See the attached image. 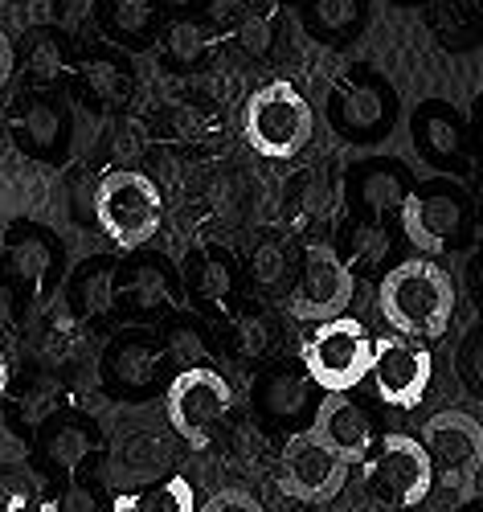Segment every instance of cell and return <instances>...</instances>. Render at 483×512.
I'll list each match as a JSON object with an SVG mask.
<instances>
[{
    "label": "cell",
    "mask_w": 483,
    "mask_h": 512,
    "mask_svg": "<svg viewBox=\"0 0 483 512\" xmlns=\"http://www.w3.org/2000/svg\"><path fill=\"white\" fill-rule=\"evenodd\" d=\"M369 361H373V336L353 316L324 320L303 340V373L312 377L320 394H353L369 377Z\"/></svg>",
    "instance_id": "6"
},
{
    "label": "cell",
    "mask_w": 483,
    "mask_h": 512,
    "mask_svg": "<svg viewBox=\"0 0 483 512\" xmlns=\"http://www.w3.org/2000/svg\"><path fill=\"white\" fill-rule=\"evenodd\" d=\"M164 340L148 328H123L107 340V349L99 357V381L111 398H144L156 390V381L164 373Z\"/></svg>",
    "instance_id": "12"
},
{
    "label": "cell",
    "mask_w": 483,
    "mask_h": 512,
    "mask_svg": "<svg viewBox=\"0 0 483 512\" xmlns=\"http://www.w3.org/2000/svg\"><path fill=\"white\" fill-rule=\"evenodd\" d=\"M369 463V496L389 508H414L434 488V467L414 435H385Z\"/></svg>",
    "instance_id": "9"
},
{
    "label": "cell",
    "mask_w": 483,
    "mask_h": 512,
    "mask_svg": "<svg viewBox=\"0 0 483 512\" xmlns=\"http://www.w3.org/2000/svg\"><path fill=\"white\" fill-rule=\"evenodd\" d=\"M389 226L385 222H365V218H353L344 226L340 234V250H336V259L348 267V275H377L389 259Z\"/></svg>",
    "instance_id": "27"
},
{
    "label": "cell",
    "mask_w": 483,
    "mask_h": 512,
    "mask_svg": "<svg viewBox=\"0 0 483 512\" xmlns=\"http://www.w3.org/2000/svg\"><path fill=\"white\" fill-rule=\"evenodd\" d=\"M160 0H95V21L111 46L144 50L160 25Z\"/></svg>",
    "instance_id": "23"
},
{
    "label": "cell",
    "mask_w": 483,
    "mask_h": 512,
    "mask_svg": "<svg viewBox=\"0 0 483 512\" xmlns=\"http://www.w3.org/2000/svg\"><path fill=\"white\" fill-rule=\"evenodd\" d=\"M459 512H483V504H479V500H467V504H463Z\"/></svg>",
    "instance_id": "44"
},
{
    "label": "cell",
    "mask_w": 483,
    "mask_h": 512,
    "mask_svg": "<svg viewBox=\"0 0 483 512\" xmlns=\"http://www.w3.org/2000/svg\"><path fill=\"white\" fill-rule=\"evenodd\" d=\"M410 136H414L418 156L430 168H438V173H447V177L471 173V127L459 107H451L443 99L418 103L410 115Z\"/></svg>",
    "instance_id": "14"
},
{
    "label": "cell",
    "mask_w": 483,
    "mask_h": 512,
    "mask_svg": "<svg viewBox=\"0 0 483 512\" xmlns=\"http://www.w3.org/2000/svg\"><path fill=\"white\" fill-rule=\"evenodd\" d=\"M402 234L422 254H443L455 250L471 230V193L451 177H430L414 181L402 209Z\"/></svg>",
    "instance_id": "5"
},
{
    "label": "cell",
    "mask_w": 483,
    "mask_h": 512,
    "mask_svg": "<svg viewBox=\"0 0 483 512\" xmlns=\"http://www.w3.org/2000/svg\"><path fill=\"white\" fill-rule=\"evenodd\" d=\"M9 386H13V369H9L5 349H0V406H5V398H9Z\"/></svg>",
    "instance_id": "43"
},
{
    "label": "cell",
    "mask_w": 483,
    "mask_h": 512,
    "mask_svg": "<svg viewBox=\"0 0 483 512\" xmlns=\"http://www.w3.org/2000/svg\"><path fill=\"white\" fill-rule=\"evenodd\" d=\"M111 283H115V259L95 254L70 271L66 279V308L74 320H99L111 312Z\"/></svg>",
    "instance_id": "24"
},
{
    "label": "cell",
    "mask_w": 483,
    "mask_h": 512,
    "mask_svg": "<svg viewBox=\"0 0 483 512\" xmlns=\"http://www.w3.org/2000/svg\"><path fill=\"white\" fill-rule=\"evenodd\" d=\"M230 406H234L230 381L209 365L177 369V377H172L164 390V414L172 422V431L189 447H205L209 431L230 414Z\"/></svg>",
    "instance_id": "7"
},
{
    "label": "cell",
    "mask_w": 483,
    "mask_h": 512,
    "mask_svg": "<svg viewBox=\"0 0 483 512\" xmlns=\"http://www.w3.org/2000/svg\"><path fill=\"white\" fill-rule=\"evenodd\" d=\"M123 459L131 463V472H148V467H156V459H164V451L156 447V439L148 431H136L123 443Z\"/></svg>",
    "instance_id": "36"
},
{
    "label": "cell",
    "mask_w": 483,
    "mask_h": 512,
    "mask_svg": "<svg viewBox=\"0 0 483 512\" xmlns=\"http://www.w3.org/2000/svg\"><path fill=\"white\" fill-rule=\"evenodd\" d=\"M254 406L267 414L279 426H291L295 431H307L303 422L316 418L320 406V390L312 386V377L303 373V365H275L271 373H262V381L254 386Z\"/></svg>",
    "instance_id": "20"
},
{
    "label": "cell",
    "mask_w": 483,
    "mask_h": 512,
    "mask_svg": "<svg viewBox=\"0 0 483 512\" xmlns=\"http://www.w3.org/2000/svg\"><path fill=\"white\" fill-rule=\"evenodd\" d=\"M201 512H262V504L250 496V492H238V488H230V492H217Z\"/></svg>",
    "instance_id": "38"
},
{
    "label": "cell",
    "mask_w": 483,
    "mask_h": 512,
    "mask_svg": "<svg viewBox=\"0 0 483 512\" xmlns=\"http://www.w3.org/2000/svg\"><path fill=\"white\" fill-rule=\"evenodd\" d=\"M164 222V201L152 177L119 168L95 185V226L123 250H144Z\"/></svg>",
    "instance_id": "3"
},
{
    "label": "cell",
    "mask_w": 483,
    "mask_h": 512,
    "mask_svg": "<svg viewBox=\"0 0 483 512\" xmlns=\"http://www.w3.org/2000/svg\"><path fill=\"white\" fill-rule=\"evenodd\" d=\"M398 111H402V103H398L393 82L365 62L340 70L324 95V119L348 144L385 140L393 132V123H398Z\"/></svg>",
    "instance_id": "2"
},
{
    "label": "cell",
    "mask_w": 483,
    "mask_h": 512,
    "mask_svg": "<svg viewBox=\"0 0 483 512\" xmlns=\"http://www.w3.org/2000/svg\"><path fill=\"white\" fill-rule=\"evenodd\" d=\"M13 66H17V54H13V41L5 37V29H0V91H5V82L13 78Z\"/></svg>",
    "instance_id": "41"
},
{
    "label": "cell",
    "mask_w": 483,
    "mask_h": 512,
    "mask_svg": "<svg viewBox=\"0 0 483 512\" xmlns=\"http://www.w3.org/2000/svg\"><path fill=\"white\" fill-rule=\"evenodd\" d=\"M287 197H291V209H295V218L303 226L328 222L332 209H336V185H332V177L324 173V168H307V173H299L291 181Z\"/></svg>",
    "instance_id": "28"
},
{
    "label": "cell",
    "mask_w": 483,
    "mask_h": 512,
    "mask_svg": "<svg viewBox=\"0 0 483 512\" xmlns=\"http://www.w3.org/2000/svg\"><path fill=\"white\" fill-rule=\"evenodd\" d=\"M410 189L414 173L398 156H369L348 168V201L365 222H385L389 213H398Z\"/></svg>",
    "instance_id": "18"
},
{
    "label": "cell",
    "mask_w": 483,
    "mask_h": 512,
    "mask_svg": "<svg viewBox=\"0 0 483 512\" xmlns=\"http://www.w3.org/2000/svg\"><path fill=\"white\" fill-rule=\"evenodd\" d=\"M17 5H25V0H17Z\"/></svg>",
    "instance_id": "46"
},
{
    "label": "cell",
    "mask_w": 483,
    "mask_h": 512,
    "mask_svg": "<svg viewBox=\"0 0 483 512\" xmlns=\"http://www.w3.org/2000/svg\"><path fill=\"white\" fill-rule=\"evenodd\" d=\"M418 443L434 467V476H443L447 484H459L483 459V426L463 410H443L426 418Z\"/></svg>",
    "instance_id": "16"
},
{
    "label": "cell",
    "mask_w": 483,
    "mask_h": 512,
    "mask_svg": "<svg viewBox=\"0 0 483 512\" xmlns=\"http://www.w3.org/2000/svg\"><path fill=\"white\" fill-rule=\"evenodd\" d=\"M25 74L33 78V87H50V82L62 74V50H58V41L46 29H37L29 37V46H25Z\"/></svg>",
    "instance_id": "32"
},
{
    "label": "cell",
    "mask_w": 483,
    "mask_h": 512,
    "mask_svg": "<svg viewBox=\"0 0 483 512\" xmlns=\"http://www.w3.org/2000/svg\"><path fill=\"white\" fill-rule=\"evenodd\" d=\"M307 431H312L344 467L348 463H365L381 443L373 414L361 402H353V394H328L316 406V418H312Z\"/></svg>",
    "instance_id": "17"
},
{
    "label": "cell",
    "mask_w": 483,
    "mask_h": 512,
    "mask_svg": "<svg viewBox=\"0 0 483 512\" xmlns=\"http://www.w3.org/2000/svg\"><path fill=\"white\" fill-rule=\"evenodd\" d=\"M37 443H41V455H46L54 467H62L66 476L82 472L86 459L95 455L99 447V426L82 414H50L46 422L37 426Z\"/></svg>",
    "instance_id": "22"
},
{
    "label": "cell",
    "mask_w": 483,
    "mask_h": 512,
    "mask_svg": "<svg viewBox=\"0 0 483 512\" xmlns=\"http://www.w3.org/2000/svg\"><path fill=\"white\" fill-rule=\"evenodd\" d=\"M185 287L197 295L201 304H222L226 295L234 291V279H238V267L230 259V250L222 246H197L185 254Z\"/></svg>",
    "instance_id": "26"
},
{
    "label": "cell",
    "mask_w": 483,
    "mask_h": 512,
    "mask_svg": "<svg viewBox=\"0 0 483 512\" xmlns=\"http://www.w3.org/2000/svg\"><path fill=\"white\" fill-rule=\"evenodd\" d=\"M62 512H103V496L91 484H70L62 496Z\"/></svg>",
    "instance_id": "37"
},
{
    "label": "cell",
    "mask_w": 483,
    "mask_h": 512,
    "mask_svg": "<svg viewBox=\"0 0 483 512\" xmlns=\"http://www.w3.org/2000/svg\"><path fill=\"white\" fill-rule=\"evenodd\" d=\"M111 312L123 320H164L177 312V279L160 254L131 250L123 263H115Z\"/></svg>",
    "instance_id": "11"
},
{
    "label": "cell",
    "mask_w": 483,
    "mask_h": 512,
    "mask_svg": "<svg viewBox=\"0 0 483 512\" xmlns=\"http://www.w3.org/2000/svg\"><path fill=\"white\" fill-rule=\"evenodd\" d=\"M177 353V365L181 369H189V365H197V357H201V340L193 336V332H172V349L164 345V357H172Z\"/></svg>",
    "instance_id": "39"
},
{
    "label": "cell",
    "mask_w": 483,
    "mask_h": 512,
    "mask_svg": "<svg viewBox=\"0 0 483 512\" xmlns=\"http://www.w3.org/2000/svg\"><path fill=\"white\" fill-rule=\"evenodd\" d=\"M353 291H357V279L348 275V267L336 259V250L312 242L299 259V275H295V287L287 295V312L295 320L324 324V320L348 316Z\"/></svg>",
    "instance_id": "10"
},
{
    "label": "cell",
    "mask_w": 483,
    "mask_h": 512,
    "mask_svg": "<svg viewBox=\"0 0 483 512\" xmlns=\"http://www.w3.org/2000/svg\"><path fill=\"white\" fill-rule=\"evenodd\" d=\"M246 271L258 287H279L291 271V242H283L279 234H262L250 250V259H246Z\"/></svg>",
    "instance_id": "29"
},
{
    "label": "cell",
    "mask_w": 483,
    "mask_h": 512,
    "mask_svg": "<svg viewBox=\"0 0 483 512\" xmlns=\"http://www.w3.org/2000/svg\"><path fill=\"white\" fill-rule=\"evenodd\" d=\"M377 308L398 336L438 340L455 316V283L434 259H402L385 271Z\"/></svg>",
    "instance_id": "1"
},
{
    "label": "cell",
    "mask_w": 483,
    "mask_h": 512,
    "mask_svg": "<svg viewBox=\"0 0 483 512\" xmlns=\"http://www.w3.org/2000/svg\"><path fill=\"white\" fill-rule=\"evenodd\" d=\"M74 74H78V91L86 95V103H95L99 111H119L136 95V70L115 50L86 54Z\"/></svg>",
    "instance_id": "21"
},
{
    "label": "cell",
    "mask_w": 483,
    "mask_h": 512,
    "mask_svg": "<svg viewBox=\"0 0 483 512\" xmlns=\"http://www.w3.org/2000/svg\"><path fill=\"white\" fill-rule=\"evenodd\" d=\"M0 254H5V275L17 283L21 295H29V300L50 295L54 283L62 279V246H58L54 230L37 226V222L9 226L5 242H0Z\"/></svg>",
    "instance_id": "15"
},
{
    "label": "cell",
    "mask_w": 483,
    "mask_h": 512,
    "mask_svg": "<svg viewBox=\"0 0 483 512\" xmlns=\"http://www.w3.org/2000/svg\"><path fill=\"white\" fill-rule=\"evenodd\" d=\"M21 418H29L33 426H41L54 410H58V386L46 377H33L29 381V390H21V402H17Z\"/></svg>",
    "instance_id": "34"
},
{
    "label": "cell",
    "mask_w": 483,
    "mask_h": 512,
    "mask_svg": "<svg viewBox=\"0 0 483 512\" xmlns=\"http://www.w3.org/2000/svg\"><path fill=\"white\" fill-rule=\"evenodd\" d=\"M303 29L328 41V46H340V41L357 37L369 21V0H295Z\"/></svg>",
    "instance_id": "25"
},
{
    "label": "cell",
    "mask_w": 483,
    "mask_h": 512,
    "mask_svg": "<svg viewBox=\"0 0 483 512\" xmlns=\"http://www.w3.org/2000/svg\"><path fill=\"white\" fill-rule=\"evenodd\" d=\"M373 390L385 406L410 410L426 398L430 381H434V357L426 345L410 336H381L373 340V361H369Z\"/></svg>",
    "instance_id": "13"
},
{
    "label": "cell",
    "mask_w": 483,
    "mask_h": 512,
    "mask_svg": "<svg viewBox=\"0 0 483 512\" xmlns=\"http://www.w3.org/2000/svg\"><path fill=\"white\" fill-rule=\"evenodd\" d=\"M9 136L21 156L41 160V164H62L70 156V140H74L66 99L50 87L21 91L9 107Z\"/></svg>",
    "instance_id": "8"
},
{
    "label": "cell",
    "mask_w": 483,
    "mask_h": 512,
    "mask_svg": "<svg viewBox=\"0 0 483 512\" xmlns=\"http://www.w3.org/2000/svg\"><path fill=\"white\" fill-rule=\"evenodd\" d=\"M17 312H21V291L9 275H0V328H9L17 320Z\"/></svg>",
    "instance_id": "40"
},
{
    "label": "cell",
    "mask_w": 483,
    "mask_h": 512,
    "mask_svg": "<svg viewBox=\"0 0 483 512\" xmlns=\"http://www.w3.org/2000/svg\"><path fill=\"white\" fill-rule=\"evenodd\" d=\"M275 340H279V328H275V320H271L267 308H246V312L238 316V324H234V345H238L242 357L262 361V357L275 349Z\"/></svg>",
    "instance_id": "30"
},
{
    "label": "cell",
    "mask_w": 483,
    "mask_h": 512,
    "mask_svg": "<svg viewBox=\"0 0 483 512\" xmlns=\"http://www.w3.org/2000/svg\"><path fill=\"white\" fill-rule=\"evenodd\" d=\"M344 484V463L312 435L295 431L283 443V488L299 500H332Z\"/></svg>",
    "instance_id": "19"
},
{
    "label": "cell",
    "mask_w": 483,
    "mask_h": 512,
    "mask_svg": "<svg viewBox=\"0 0 483 512\" xmlns=\"http://www.w3.org/2000/svg\"><path fill=\"white\" fill-rule=\"evenodd\" d=\"M131 512H197V492L185 476H168L131 500Z\"/></svg>",
    "instance_id": "31"
},
{
    "label": "cell",
    "mask_w": 483,
    "mask_h": 512,
    "mask_svg": "<svg viewBox=\"0 0 483 512\" xmlns=\"http://www.w3.org/2000/svg\"><path fill=\"white\" fill-rule=\"evenodd\" d=\"M164 41H168V54H172V58L193 62V58L205 50V29H201L197 21H177V25L164 33Z\"/></svg>",
    "instance_id": "35"
},
{
    "label": "cell",
    "mask_w": 483,
    "mask_h": 512,
    "mask_svg": "<svg viewBox=\"0 0 483 512\" xmlns=\"http://www.w3.org/2000/svg\"><path fill=\"white\" fill-rule=\"evenodd\" d=\"M295 512H312V508H295Z\"/></svg>",
    "instance_id": "45"
},
{
    "label": "cell",
    "mask_w": 483,
    "mask_h": 512,
    "mask_svg": "<svg viewBox=\"0 0 483 512\" xmlns=\"http://www.w3.org/2000/svg\"><path fill=\"white\" fill-rule=\"evenodd\" d=\"M21 500H25V492L13 480H0V512H17Z\"/></svg>",
    "instance_id": "42"
},
{
    "label": "cell",
    "mask_w": 483,
    "mask_h": 512,
    "mask_svg": "<svg viewBox=\"0 0 483 512\" xmlns=\"http://www.w3.org/2000/svg\"><path fill=\"white\" fill-rule=\"evenodd\" d=\"M312 127H316L312 103L299 95V87H291V82H283V78L258 87L246 99L242 136L258 156H267V160L299 156L307 148V140H312Z\"/></svg>",
    "instance_id": "4"
},
{
    "label": "cell",
    "mask_w": 483,
    "mask_h": 512,
    "mask_svg": "<svg viewBox=\"0 0 483 512\" xmlns=\"http://www.w3.org/2000/svg\"><path fill=\"white\" fill-rule=\"evenodd\" d=\"M455 373L471 398L483 394V332H479V324H471L463 332V345L455 349Z\"/></svg>",
    "instance_id": "33"
}]
</instances>
